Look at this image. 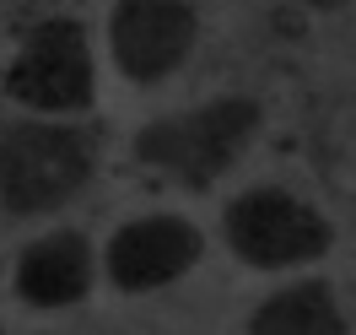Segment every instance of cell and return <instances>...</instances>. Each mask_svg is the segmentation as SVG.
<instances>
[{"mask_svg": "<svg viewBox=\"0 0 356 335\" xmlns=\"http://www.w3.org/2000/svg\"><path fill=\"white\" fill-rule=\"evenodd\" d=\"M97 173V130L70 119H17L0 130V211L49 217Z\"/></svg>", "mask_w": 356, "mask_h": 335, "instance_id": "1", "label": "cell"}, {"mask_svg": "<svg viewBox=\"0 0 356 335\" xmlns=\"http://www.w3.org/2000/svg\"><path fill=\"white\" fill-rule=\"evenodd\" d=\"M259 119L265 109L254 98H211V103H195L184 114H162L146 130L135 135V157L168 173V179L189 184V189H205L216 184L227 168H238V157L248 152V141L259 135Z\"/></svg>", "mask_w": 356, "mask_h": 335, "instance_id": "2", "label": "cell"}, {"mask_svg": "<svg viewBox=\"0 0 356 335\" xmlns=\"http://www.w3.org/2000/svg\"><path fill=\"white\" fill-rule=\"evenodd\" d=\"M6 92L44 119L87 114L97 103V60H92L87 27L70 17H49V22L27 27L6 65Z\"/></svg>", "mask_w": 356, "mask_h": 335, "instance_id": "3", "label": "cell"}, {"mask_svg": "<svg viewBox=\"0 0 356 335\" xmlns=\"http://www.w3.org/2000/svg\"><path fill=\"white\" fill-rule=\"evenodd\" d=\"M222 233H227V249L248 270H297L308 260H324L334 244L330 217L313 201L291 195V189H275V184L243 189L227 205Z\"/></svg>", "mask_w": 356, "mask_h": 335, "instance_id": "4", "label": "cell"}, {"mask_svg": "<svg viewBox=\"0 0 356 335\" xmlns=\"http://www.w3.org/2000/svg\"><path fill=\"white\" fill-rule=\"evenodd\" d=\"M200 44V17L189 0H119L108 17L113 65L135 87H156L189 65Z\"/></svg>", "mask_w": 356, "mask_h": 335, "instance_id": "5", "label": "cell"}, {"mask_svg": "<svg viewBox=\"0 0 356 335\" xmlns=\"http://www.w3.org/2000/svg\"><path fill=\"white\" fill-rule=\"evenodd\" d=\"M200 260H205L200 227L189 217H173V211H152V217L124 222L103 249V270L119 292H162L184 281Z\"/></svg>", "mask_w": 356, "mask_h": 335, "instance_id": "6", "label": "cell"}, {"mask_svg": "<svg viewBox=\"0 0 356 335\" xmlns=\"http://www.w3.org/2000/svg\"><path fill=\"white\" fill-rule=\"evenodd\" d=\"M97 281V254L76 227H54L17 254L11 287L27 309H76Z\"/></svg>", "mask_w": 356, "mask_h": 335, "instance_id": "7", "label": "cell"}, {"mask_svg": "<svg viewBox=\"0 0 356 335\" xmlns=\"http://www.w3.org/2000/svg\"><path fill=\"white\" fill-rule=\"evenodd\" d=\"M248 335H351L330 281H291L248 313Z\"/></svg>", "mask_w": 356, "mask_h": 335, "instance_id": "8", "label": "cell"}, {"mask_svg": "<svg viewBox=\"0 0 356 335\" xmlns=\"http://www.w3.org/2000/svg\"><path fill=\"white\" fill-rule=\"evenodd\" d=\"M308 6H318V11H334V6H346V0H308Z\"/></svg>", "mask_w": 356, "mask_h": 335, "instance_id": "9", "label": "cell"}, {"mask_svg": "<svg viewBox=\"0 0 356 335\" xmlns=\"http://www.w3.org/2000/svg\"><path fill=\"white\" fill-rule=\"evenodd\" d=\"M0 335H6V330H0Z\"/></svg>", "mask_w": 356, "mask_h": 335, "instance_id": "10", "label": "cell"}]
</instances>
